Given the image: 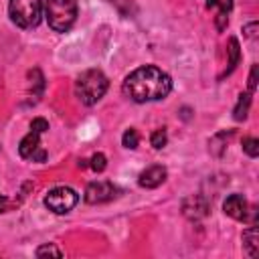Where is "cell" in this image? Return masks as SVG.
Here are the masks:
<instances>
[{
  "label": "cell",
  "instance_id": "obj_17",
  "mask_svg": "<svg viewBox=\"0 0 259 259\" xmlns=\"http://www.w3.org/2000/svg\"><path fill=\"white\" fill-rule=\"evenodd\" d=\"M166 142H168V136H166V130H164V127L152 132V136H150V144H152L156 150H162V148L166 146Z\"/></svg>",
  "mask_w": 259,
  "mask_h": 259
},
{
  "label": "cell",
  "instance_id": "obj_11",
  "mask_svg": "<svg viewBox=\"0 0 259 259\" xmlns=\"http://www.w3.org/2000/svg\"><path fill=\"white\" fill-rule=\"evenodd\" d=\"M243 247L249 253V257H257V251H259V229L255 227V223H253V227L243 231Z\"/></svg>",
  "mask_w": 259,
  "mask_h": 259
},
{
  "label": "cell",
  "instance_id": "obj_7",
  "mask_svg": "<svg viewBox=\"0 0 259 259\" xmlns=\"http://www.w3.org/2000/svg\"><path fill=\"white\" fill-rule=\"evenodd\" d=\"M225 214H229L235 221H249V204L243 194H231L223 202Z\"/></svg>",
  "mask_w": 259,
  "mask_h": 259
},
{
  "label": "cell",
  "instance_id": "obj_20",
  "mask_svg": "<svg viewBox=\"0 0 259 259\" xmlns=\"http://www.w3.org/2000/svg\"><path fill=\"white\" fill-rule=\"evenodd\" d=\"M30 130L36 132V134H45V132L49 130V121H47L45 117H34V119L30 121Z\"/></svg>",
  "mask_w": 259,
  "mask_h": 259
},
{
  "label": "cell",
  "instance_id": "obj_22",
  "mask_svg": "<svg viewBox=\"0 0 259 259\" xmlns=\"http://www.w3.org/2000/svg\"><path fill=\"white\" fill-rule=\"evenodd\" d=\"M243 32L247 38H255V32H257V22H249L247 26H243Z\"/></svg>",
  "mask_w": 259,
  "mask_h": 259
},
{
  "label": "cell",
  "instance_id": "obj_24",
  "mask_svg": "<svg viewBox=\"0 0 259 259\" xmlns=\"http://www.w3.org/2000/svg\"><path fill=\"white\" fill-rule=\"evenodd\" d=\"M6 210H8V198L0 194V212H6Z\"/></svg>",
  "mask_w": 259,
  "mask_h": 259
},
{
  "label": "cell",
  "instance_id": "obj_5",
  "mask_svg": "<svg viewBox=\"0 0 259 259\" xmlns=\"http://www.w3.org/2000/svg\"><path fill=\"white\" fill-rule=\"evenodd\" d=\"M77 202H79V194L69 186H57L49 190L45 196V206L55 214H67L69 210L75 208Z\"/></svg>",
  "mask_w": 259,
  "mask_h": 259
},
{
  "label": "cell",
  "instance_id": "obj_4",
  "mask_svg": "<svg viewBox=\"0 0 259 259\" xmlns=\"http://www.w3.org/2000/svg\"><path fill=\"white\" fill-rule=\"evenodd\" d=\"M45 0H10L8 14L18 28H36L42 20Z\"/></svg>",
  "mask_w": 259,
  "mask_h": 259
},
{
  "label": "cell",
  "instance_id": "obj_6",
  "mask_svg": "<svg viewBox=\"0 0 259 259\" xmlns=\"http://www.w3.org/2000/svg\"><path fill=\"white\" fill-rule=\"evenodd\" d=\"M115 196H117V186H113V182H109V180H95V182L87 184L83 198L89 204H101V202H109Z\"/></svg>",
  "mask_w": 259,
  "mask_h": 259
},
{
  "label": "cell",
  "instance_id": "obj_15",
  "mask_svg": "<svg viewBox=\"0 0 259 259\" xmlns=\"http://www.w3.org/2000/svg\"><path fill=\"white\" fill-rule=\"evenodd\" d=\"M206 8H217V14H229L233 0H206Z\"/></svg>",
  "mask_w": 259,
  "mask_h": 259
},
{
  "label": "cell",
  "instance_id": "obj_9",
  "mask_svg": "<svg viewBox=\"0 0 259 259\" xmlns=\"http://www.w3.org/2000/svg\"><path fill=\"white\" fill-rule=\"evenodd\" d=\"M206 212H208V202L202 196H190L184 202V214L190 217V219H200Z\"/></svg>",
  "mask_w": 259,
  "mask_h": 259
},
{
  "label": "cell",
  "instance_id": "obj_1",
  "mask_svg": "<svg viewBox=\"0 0 259 259\" xmlns=\"http://www.w3.org/2000/svg\"><path fill=\"white\" fill-rule=\"evenodd\" d=\"M121 91L127 99L136 103L160 101L168 97V93L172 91V79L162 69L154 65H146V67H138L123 79Z\"/></svg>",
  "mask_w": 259,
  "mask_h": 259
},
{
  "label": "cell",
  "instance_id": "obj_21",
  "mask_svg": "<svg viewBox=\"0 0 259 259\" xmlns=\"http://www.w3.org/2000/svg\"><path fill=\"white\" fill-rule=\"evenodd\" d=\"M257 87V65L251 67V75H249V93H253Z\"/></svg>",
  "mask_w": 259,
  "mask_h": 259
},
{
  "label": "cell",
  "instance_id": "obj_3",
  "mask_svg": "<svg viewBox=\"0 0 259 259\" xmlns=\"http://www.w3.org/2000/svg\"><path fill=\"white\" fill-rule=\"evenodd\" d=\"M45 16L55 32H67L77 20V0H47Z\"/></svg>",
  "mask_w": 259,
  "mask_h": 259
},
{
  "label": "cell",
  "instance_id": "obj_12",
  "mask_svg": "<svg viewBox=\"0 0 259 259\" xmlns=\"http://www.w3.org/2000/svg\"><path fill=\"white\" fill-rule=\"evenodd\" d=\"M249 107H251V93H241L239 95V101H237V105H235V119L237 121H243L245 117H247V113H249Z\"/></svg>",
  "mask_w": 259,
  "mask_h": 259
},
{
  "label": "cell",
  "instance_id": "obj_14",
  "mask_svg": "<svg viewBox=\"0 0 259 259\" xmlns=\"http://www.w3.org/2000/svg\"><path fill=\"white\" fill-rule=\"evenodd\" d=\"M121 144H123L125 148H130V150L138 148V144H140V136H138V132H136L134 127L125 130V132H123V136H121Z\"/></svg>",
  "mask_w": 259,
  "mask_h": 259
},
{
  "label": "cell",
  "instance_id": "obj_8",
  "mask_svg": "<svg viewBox=\"0 0 259 259\" xmlns=\"http://www.w3.org/2000/svg\"><path fill=\"white\" fill-rule=\"evenodd\" d=\"M166 176H168V172H166V168L164 166H150V168H146L142 174H140V178H138V184L142 186V188H158L164 180H166Z\"/></svg>",
  "mask_w": 259,
  "mask_h": 259
},
{
  "label": "cell",
  "instance_id": "obj_16",
  "mask_svg": "<svg viewBox=\"0 0 259 259\" xmlns=\"http://www.w3.org/2000/svg\"><path fill=\"white\" fill-rule=\"evenodd\" d=\"M243 152L249 158H257L259 156V140L257 138H245L243 140Z\"/></svg>",
  "mask_w": 259,
  "mask_h": 259
},
{
  "label": "cell",
  "instance_id": "obj_10",
  "mask_svg": "<svg viewBox=\"0 0 259 259\" xmlns=\"http://www.w3.org/2000/svg\"><path fill=\"white\" fill-rule=\"evenodd\" d=\"M38 146H40V134H36V132L30 130V132L20 140L18 154H20L22 158H32V154L38 150Z\"/></svg>",
  "mask_w": 259,
  "mask_h": 259
},
{
  "label": "cell",
  "instance_id": "obj_23",
  "mask_svg": "<svg viewBox=\"0 0 259 259\" xmlns=\"http://www.w3.org/2000/svg\"><path fill=\"white\" fill-rule=\"evenodd\" d=\"M32 160H34V162H45V160H47V152L38 148V150L32 154Z\"/></svg>",
  "mask_w": 259,
  "mask_h": 259
},
{
  "label": "cell",
  "instance_id": "obj_2",
  "mask_svg": "<svg viewBox=\"0 0 259 259\" xmlns=\"http://www.w3.org/2000/svg\"><path fill=\"white\" fill-rule=\"evenodd\" d=\"M109 81L99 69L83 71L75 81V95L83 105H95L107 91Z\"/></svg>",
  "mask_w": 259,
  "mask_h": 259
},
{
  "label": "cell",
  "instance_id": "obj_19",
  "mask_svg": "<svg viewBox=\"0 0 259 259\" xmlns=\"http://www.w3.org/2000/svg\"><path fill=\"white\" fill-rule=\"evenodd\" d=\"M45 255H55V257H63V251L57 247V245H53V243H49V245H42V247H38L36 249V257H45Z\"/></svg>",
  "mask_w": 259,
  "mask_h": 259
},
{
  "label": "cell",
  "instance_id": "obj_13",
  "mask_svg": "<svg viewBox=\"0 0 259 259\" xmlns=\"http://www.w3.org/2000/svg\"><path fill=\"white\" fill-rule=\"evenodd\" d=\"M227 51H229V69H227V73H231L239 63V40L229 38V49Z\"/></svg>",
  "mask_w": 259,
  "mask_h": 259
},
{
  "label": "cell",
  "instance_id": "obj_18",
  "mask_svg": "<svg viewBox=\"0 0 259 259\" xmlns=\"http://www.w3.org/2000/svg\"><path fill=\"white\" fill-rule=\"evenodd\" d=\"M89 166H91V170H95V172H103V170H105V166H107V158H105L101 152H97V154H93V156H91Z\"/></svg>",
  "mask_w": 259,
  "mask_h": 259
}]
</instances>
